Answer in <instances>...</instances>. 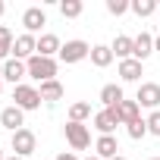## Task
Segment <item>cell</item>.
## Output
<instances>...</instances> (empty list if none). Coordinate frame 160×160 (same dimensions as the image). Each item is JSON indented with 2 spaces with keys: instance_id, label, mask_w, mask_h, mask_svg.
Listing matches in <instances>:
<instances>
[{
  "instance_id": "cell-1",
  "label": "cell",
  "mask_w": 160,
  "mask_h": 160,
  "mask_svg": "<svg viewBox=\"0 0 160 160\" xmlns=\"http://www.w3.org/2000/svg\"><path fill=\"white\" fill-rule=\"evenodd\" d=\"M25 66H28V78H35V82H41V85L50 82V78H57V60H50V57H38L35 53Z\"/></svg>"
},
{
  "instance_id": "cell-2",
  "label": "cell",
  "mask_w": 160,
  "mask_h": 160,
  "mask_svg": "<svg viewBox=\"0 0 160 160\" xmlns=\"http://www.w3.org/2000/svg\"><path fill=\"white\" fill-rule=\"evenodd\" d=\"M63 135H66V141H69L72 151H85L91 144V132H88L85 122H66L63 126Z\"/></svg>"
},
{
  "instance_id": "cell-3",
  "label": "cell",
  "mask_w": 160,
  "mask_h": 160,
  "mask_svg": "<svg viewBox=\"0 0 160 160\" xmlns=\"http://www.w3.org/2000/svg\"><path fill=\"white\" fill-rule=\"evenodd\" d=\"M88 57H91V44L82 41V38L66 41V44L60 47V60H63V63H82V60H88Z\"/></svg>"
},
{
  "instance_id": "cell-4",
  "label": "cell",
  "mask_w": 160,
  "mask_h": 160,
  "mask_svg": "<svg viewBox=\"0 0 160 160\" xmlns=\"http://www.w3.org/2000/svg\"><path fill=\"white\" fill-rule=\"evenodd\" d=\"M13 101H16V107H19L22 113L41 107V94H38V88H32V85H25V82L13 88Z\"/></svg>"
},
{
  "instance_id": "cell-5",
  "label": "cell",
  "mask_w": 160,
  "mask_h": 160,
  "mask_svg": "<svg viewBox=\"0 0 160 160\" xmlns=\"http://www.w3.org/2000/svg\"><path fill=\"white\" fill-rule=\"evenodd\" d=\"M13 154L16 157H28V154H35V148H38V138H35V132L32 129H19V132H13Z\"/></svg>"
},
{
  "instance_id": "cell-6",
  "label": "cell",
  "mask_w": 160,
  "mask_h": 160,
  "mask_svg": "<svg viewBox=\"0 0 160 160\" xmlns=\"http://www.w3.org/2000/svg\"><path fill=\"white\" fill-rule=\"evenodd\" d=\"M135 101H138V107L157 110V107H160V85H157V82H141V85H138Z\"/></svg>"
},
{
  "instance_id": "cell-7",
  "label": "cell",
  "mask_w": 160,
  "mask_h": 160,
  "mask_svg": "<svg viewBox=\"0 0 160 160\" xmlns=\"http://www.w3.org/2000/svg\"><path fill=\"white\" fill-rule=\"evenodd\" d=\"M35 53H38V38H35V35H19V38L13 41V57H16V60L28 63Z\"/></svg>"
},
{
  "instance_id": "cell-8",
  "label": "cell",
  "mask_w": 160,
  "mask_h": 160,
  "mask_svg": "<svg viewBox=\"0 0 160 160\" xmlns=\"http://www.w3.org/2000/svg\"><path fill=\"white\" fill-rule=\"evenodd\" d=\"M0 126L10 129V132H19V129H25V113L16 104L13 107H3V113H0Z\"/></svg>"
},
{
  "instance_id": "cell-9",
  "label": "cell",
  "mask_w": 160,
  "mask_h": 160,
  "mask_svg": "<svg viewBox=\"0 0 160 160\" xmlns=\"http://www.w3.org/2000/svg\"><path fill=\"white\" fill-rule=\"evenodd\" d=\"M22 25H25V35H35V32H41V25H47V16H44V10H41V7H28V10L22 13Z\"/></svg>"
},
{
  "instance_id": "cell-10",
  "label": "cell",
  "mask_w": 160,
  "mask_h": 160,
  "mask_svg": "<svg viewBox=\"0 0 160 160\" xmlns=\"http://www.w3.org/2000/svg\"><path fill=\"white\" fill-rule=\"evenodd\" d=\"M28 75V66L22 63V60H16V57H10L7 63H3V78L7 82H13V85H22V78Z\"/></svg>"
},
{
  "instance_id": "cell-11",
  "label": "cell",
  "mask_w": 160,
  "mask_h": 160,
  "mask_svg": "<svg viewBox=\"0 0 160 160\" xmlns=\"http://www.w3.org/2000/svg\"><path fill=\"white\" fill-rule=\"evenodd\" d=\"M113 110V116L119 119V126H129V122H135L138 119V101H122V104H116V107H110Z\"/></svg>"
},
{
  "instance_id": "cell-12",
  "label": "cell",
  "mask_w": 160,
  "mask_h": 160,
  "mask_svg": "<svg viewBox=\"0 0 160 160\" xmlns=\"http://www.w3.org/2000/svg\"><path fill=\"white\" fill-rule=\"evenodd\" d=\"M110 50H113V57H119V63H122V60H132V53H135V38L116 35L113 44H110Z\"/></svg>"
},
{
  "instance_id": "cell-13",
  "label": "cell",
  "mask_w": 160,
  "mask_h": 160,
  "mask_svg": "<svg viewBox=\"0 0 160 160\" xmlns=\"http://www.w3.org/2000/svg\"><path fill=\"white\" fill-rule=\"evenodd\" d=\"M119 126V119L113 116V110L110 107H104L101 113H94V129L101 132V135H113V129Z\"/></svg>"
},
{
  "instance_id": "cell-14",
  "label": "cell",
  "mask_w": 160,
  "mask_h": 160,
  "mask_svg": "<svg viewBox=\"0 0 160 160\" xmlns=\"http://www.w3.org/2000/svg\"><path fill=\"white\" fill-rule=\"evenodd\" d=\"M94 151H98V157H101V160H113V157L119 154V141H116L113 135H101V138H98V144H94Z\"/></svg>"
},
{
  "instance_id": "cell-15",
  "label": "cell",
  "mask_w": 160,
  "mask_h": 160,
  "mask_svg": "<svg viewBox=\"0 0 160 160\" xmlns=\"http://www.w3.org/2000/svg\"><path fill=\"white\" fill-rule=\"evenodd\" d=\"M119 75H122V82H138V78L144 75V63H138L135 57L132 60H122L119 63Z\"/></svg>"
},
{
  "instance_id": "cell-16",
  "label": "cell",
  "mask_w": 160,
  "mask_h": 160,
  "mask_svg": "<svg viewBox=\"0 0 160 160\" xmlns=\"http://www.w3.org/2000/svg\"><path fill=\"white\" fill-rule=\"evenodd\" d=\"M60 47H63V44H60L57 35H41V38H38V57H50V60H53V57L60 53Z\"/></svg>"
},
{
  "instance_id": "cell-17",
  "label": "cell",
  "mask_w": 160,
  "mask_h": 160,
  "mask_svg": "<svg viewBox=\"0 0 160 160\" xmlns=\"http://www.w3.org/2000/svg\"><path fill=\"white\" fill-rule=\"evenodd\" d=\"M151 53H154V38H151L148 32H141V35L135 38V53H132V57H135L138 63H144Z\"/></svg>"
},
{
  "instance_id": "cell-18",
  "label": "cell",
  "mask_w": 160,
  "mask_h": 160,
  "mask_svg": "<svg viewBox=\"0 0 160 160\" xmlns=\"http://www.w3.org/2000/svg\"><path fill=\"white\" fill-rule=\"evenodd\" d=\"M38 94H41V101H47V104H53V101H60L63 94H66V88L57 82V78H50V82H44L41 88H38Z\"/></svg>"
},
{
  "instance_id": "cell-19",
  "label": "cell",
  "mask_w": 160,
  "mask_h": 160,
  "mask_svg": "<svg viewBox=\"0 0 160 160\" xmlns=\"http://www.w3.org/2000/svg\"><path fill=\"white\" fill-rule=\"evenodd\" d=\"M91 63H94L98 69H107V66L113 63V50H110L107 44H94V47H91Z\"/></svg>"
},
{
  "instance_id": "cell-20",
  "label": "cell",
  "mask_w": 160,
  "mask_h": 160,
  "mask_svg": "<svg viewBox=\"0 0 160 160\" xmlns=\"http://www.w3.org/2000/svg\"><path fill=\"white\" fill-rule=\"evenodd\" d=\"M101 101H104V107H116V104H122V101H126L122 85H104V88H101Z\"/></svg>"
},
{
  "instance_id": "cell-21",
  "label": "cell",
  "mask_w": 160,
  "mask_h": 160,
  "mask_svg": "<svg viewBox=\"0 0 160 160\" xmlns=\"http://www.w3.org/2000/svg\"><path fill=\"white\" fill-rule=\"evenodd\" d=\"M82 10H85L82 0H60V13H63V19H78V16H82Z\"/></svg>"
},
{
  "instance_id": "cell-22",
  "label": "cell",
  "mask_w": 160,
  "mask_h": 160,
  "mask_svg": "<svg viewBox=\"0 0 160 160\" xmlns=\"http://www.w3.org/2000/svg\"><path fill=\"white\" fill-rule=\"evenodd\" d=\"M88 116H91V104H85V101H75L69 107V122H85Z\"/></svg>"
},
{
  "instance_id": "cell-23",
  "label": "cell",
  "mask_w": 160,
  "mask_h": 160,
  "mask_svg": "<svg viewBox=\"0 0 160 160\" xmlns=\"http://www.w3.org/2000/svg\"><path fill=\"white\" fill-rule=\"evenodd\" d=\"M154 10H157V0H132V13H135L138 19L154 16Z\"/></svg>"
},
{
  "instance_id": "cell-24",
  "label": "cell",
  "mask_w": 160,
  "mask_h": 160,
  "mask_svg": "<svg viewBox=\"0 0 160 160\" xmlns=\"http://www.w3.org/2000/svg\"><path fill=\"white\" fill-rule=\"evenodd\" d=\"M126 132H129V138H135V141H138V138H144V135H148V119H141V116H138L135 122H129V126H126Z\"/></svg>"
},
{
  "instance_id": "cell-25",
  "label": "cell",
  "mask_w": 160,
  "mask_h": 160,
  "mask_svg": "<svg viewBox=\"0 0 160 160\" xmlns=\"http://www.w3.org/2000/svg\"><path fill=\"white\" fill-rule=\"evenodd\" d=\"M126 10H132L129 0H107V13H110V16H122Z\"/></svg>"
},
{
  "instance_id": "cell-26",
  "label": "cell",
  "mask_w": 160,
  "mask_h": 160,
  "mask_svg": "<svg viewBox=\"0 0 160 160\" xmlns=\"http://www.w3.org/2000/svg\"><path fill=\"white\" fill-rule=\"evenodd\" d=\"M148 135H157L160 138V110H154L148 116Z\"/></svg>"
},
{
  "instance_id": "cell-27",
  "label": "cell",
  "mask_w": 160,
  "mask_h": 160,
  "mask_svg": "<svg viewBox=\"0 0 160 160\" xmlns=\"http://www.w3.org/2000/svg\"><path fill=\"white\" fill-rule=\"evenodd\" d=\"M13 41H16L13 32H10L7 25H0V47H10V50H13Z\"/></svg>"
},
{
  "instance_id": "cell-28",
  "label": "cell",
  "mask_w": 160,
  "mask_h": 160,
  "mask_svg": "<svg viewBox=\"0 0 160 160\" xmlns=\"http://www.w3.org/2000/svg\"><path fill=\"white\" fill-rule=\"evenodd\" d=\"M57 160H78V157H75V154H69V151H66V154H57Z\"/></svg>"
},
{
  "instance_id": "cell-29",
  "label": "cell",
  "mask_w": 160,
  "mask_h": 160,
  "mask_svg": "<svg viewBox=\"0 0 160 160\" xmlns=\"http://www.w3.org/2000/svg\"><path fill=\"white\" fill-rule=\"evenodd\" d=\"M154 50H157V53H160V38H154Z\"/></svg>"
},
{
  "instance_id": "cell-30",
  "label": "cell",
  "mask_w": 160,
  "mask_h": 160,
  "mask_svg": "<svg viewBox=\"0 0 160 160\" xmlns=\"http://www.w3.org/2000/svg\"><path fill=\"white\" fill-rule=\"evenodd\" d=\"M7 13V3H3V0H0V16H3Z\"/></svg>"
},
{
  "instance_id": "cell-31",
  "label": "cell",
  "mask_w": 160,
  "mask_h": 160,
  "mask_svg": "<svg viewBox=\"0 0 160 160\" xmlns=\"http://www.w3.org/2000/svg\"><path fill=\"white\" fill-rule=\"evenodd\" d=\"M113 160H126V157H122V154H116V157H113Z\"/></svg>"
},
{
  "instance_id": "cell-32",
  "label": "cell",
  "mask_w": 160,
  "mask_h": 160,
  "mask_svg": "<svg viewBox=\"0 0 160 160\" xmlns=\"http://www.w3.org/2000/svg\"><path fill=\"white\" fill-rule=\"evenodd\" d=\"M7 160H22V157H16V154H13V157H7Z\"/></svg>"
},
{
  "instance_id": "cell-33",
  "label": "cell",
  "mask_w": 160,
  "mask_h": 160,
  "mask_svg": "<svg viewBox=\"0 0 160 160\" xmlns=\"http://www.w3.org/2000/svg\"><path fill=\"white\" fill-rule=\"evenodd\" d=\"M0 78H3V63H0Z\"/></svg>"
},
{
  "instance_id": "cell-34",
  "label": "cell",
  "mask_w": 160,
  "mask_h": 160,
  "mask_svg": "<svg viewBox=\"0 0 160 160\" xmlns=\"http://www.w3.org/2000/svg\"><path fill=\"white\" fill-rule=\"evenodd\" d=\"M88 160H101V157H98V154H94V157H88Z\"/></svg>"
},
{
  "instance_id": "cell-35",
  "label": "cell",
  "mask_w": 160,
  "mask_h": 160,
  "mask_svg": "<svg viewBox=\"0 0 160 160\" xmlns=\"http://www.w3.org/2000/svg\"><path fill=\"white\" fill-rule=\"evenodd\" d=\"M0 91H3V78H0Z\"/></svg>"
},
{
  "instance_id": "cell-36",
  "label": "cell",
  "mask_w": 160,
  "mask_h": 160,
  "mask_svg": "<svg viewBox=\"0 0 160 160\" xmlns=\"http://www.w3.org/2000/svg\"><path fill=\"white\" fill-rule=\"evenodd\" d=\"M0 160H7V157H3V151H0Z\"/></svg>"
},
{
  "instance_id": "cell-37",
  "label": "cell",
  "mask_w": 160,
  "mask_h": 160,
  "mask_svg": "<svg viewBox=\"0 0 160 160\" xmlns=\"http://www.w3.org/2000/svg\"><path fill=\"white\" fill-rule=\"evenodd\" d=\"M151 160H160V157H151Z\"/></svg>"
}]
</instances>
